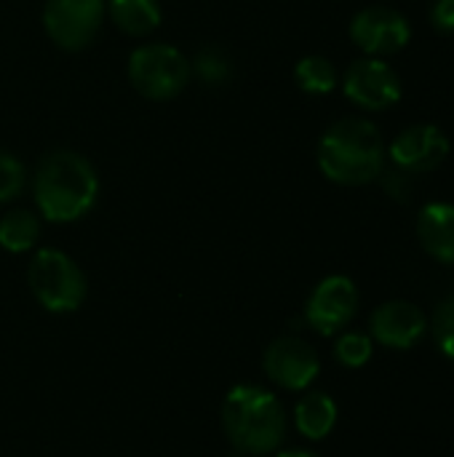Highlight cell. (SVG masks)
Wrapping results in <instances>:
<instances>
[{
  "label": "cell",
  "instance_id": "4",
  "mask_svg": "<svg viewBox=\"0 0 454 457\" xmlns=\"http://www.w3.org/2000/svg\"><path fill=\"white\" fill-rule=\"evenodd\" d=\"M126 72L134 91L150 102H169L179 96L193 78L190 59L169 43L136 46L128 54Z\"/></svg>",
  "mask_w": 454,
  "mask_h": 457
},
{
  "label": "cell",
  "instance_id": "2",
  "mask_svg": "<svg viewBox=\"0 0 454 457\" xmlns=\"http://www.w3.org/2000/svg\"><path fill=\"white\" fill-rule=\"evenodd\" d=\"M318 169L337 185L375 182L385 169V145L377 126L367 118H343L318 139Z\"/></svg>",
  "mask_w": 454,
  "mask_h": 457
},
{
  "label": "cell",
  "instance_id": "18",
  "mask_svg": "<svg viewBox=\"0 0 454 457\" xmlns=\"http://www.w3.org/2000/svg\"><path fill=\"white\" fill-rule=\"evenodd\" d=\"M190 67L203 86H225L233 78V62L217 46H203L195 59H190Z\"/></svg>",
  "mask_w": 454,
  "mask_h": 457
},
{
  "label": "cell",
  "instance_id": "5",
  "mask_svg": "<svg viewBox=\"0 0 454 457\" xmlns=\"http://www.w3.org/2000/svg\"><path fill=\"white\" fill-rule=\"evenodd\" d=\"M32 297L48 313H72L83 305L88 284L78 262L62 249H37L27 268Z\"/></svg>",
  "mask_w": 454,
  "mask_h": 457
},
{
  "label": "cell",
  "instance_id": "21",
  "mask_svg": "<svg viewBox=\"0 0 454 457\" xmlns=\"http://www.w3.org/2000/svg\"><path fill=\"white\" fill-rule=\"evenodd\" d=\"M433 337H436L439 348L450 359H454V297L444 300L436 308V316H433Z\"/></svg>",
  "mask_w": 454,
  "mask_h": 457
},
{
  "label": "cell",
  "instance_id": "23",
  "mask_svg": "<svg viewBox=\"0 0 454 457\" xmlns=\"http://www.w3.org/2000/svg\"><path fill=\"white\" fill-rule=\"evenodd\" d=\"M431 21L439 32H454V0H436L431 8Z\"/></svg>",
  "mask_w": 454,
  "mask_h": 457
},
{
  "label": "cell",
  "instance_id": "17",
  "mask_svg": "<svg viewBox=\"0 0 454 457\" xmlns=\"http://www.w3.org/2000/svg\"><path fill=\"white\" fill-rule=\"evenodd\" d=\"M294 80H297V86L305 94L324 96V94H332L334 91L340 75H337V67L326 56L310 54V56H302L294 64Z\"/></svg>",
  "mask_w": 454,
  "mask_h": 457
},
{
  "label": "cell",
  "instance_id": "8",
  "mask_svg": "<svg viewBox=\"0 0 454 457\" xmlns=\"http://www.w3.org/2000/svg\"><path fill=\"white\" fill-rule=\"evenodd\" d=\"M262 370L276 386L286 391H305L318 378L321 361L310 343H305L302 337L286 335L268 345L262 356Z\"/></svg>",
  "mask_w": 454,
  "mask_h": 457
},
{
  "label": "cell",
  "instance_id": "7",
  "mask_svg": "<svg viewBox=\"0 0 454 457\" xmlns=\"http://www.w3.org/2000/svg\"><path fill=\"white\" fill-rule=\"evenodd\" d=\"M343 91L364 110H388L401 99V80L391 64L377 56H367L348 67Z\"/></svg>",
  "mask_w": 454,
  "mask_h": 457
},
{
  "label": "cell",
  "instance_id": "10",
  "mask_svg": "<svg viewBox=\"0 0 454 457\" xmlns=\"http://www.w3.org/2000/svg\"><path fill=\"white\" fill-rule=\"evenodd\" d=\"M356 308H359L356 284L348 276H329L313 289L305 305V319L316 332L334 335L351 324V319L356 316Z\"/></svg>",
  "mask_w": 454,
  "mask_h": 457
},
{
  "label": "cell",
  "instance_id": "3",
  "mask_svg": "<svg viewBox=\"0 0 454 457\" xmlns=\"http://www.w3.org/2000/svg\"><path fill=\"white\" fill-rule=\"evenodd\" d=\"M222 428L238 453L270 455L286 436V412L270 391L244 383L225 396Z\"/></svg>",
  "mask_w": 454,
  "mask_h": 457
},
{
  "label": "cell",
  "instance_id": "9",
  "mask_svg": "<svg viewBox=\"0 0 454 457\" xmlns=\"http://www.w3.org/2000/svg\"><path fill=\"white\" fill-rule=\"evenodd\" d=\"M351 37L364 54L380 59L401 51L412 37V27L404 13L385 5H372L353 16Z\"/></svg>",
  "mask_w": 454,
  "mask_h": 457
},
{
  "label": "cell",
  "instance_id": "20",
  "mask_svg": "<svg viewBox=\"0 0 454 457\" xmlns=\"http://www.w3.org/2000/svg\"><path fill=\"white\" fill-rule=\"evenodd\" d=\"M334 356L343 367H351V370L364 367L372 359V340L361 332H348L337 340Z\"/></svg>",
  "mask_w": 454,
  "mask_h": 457
},
{
  "label": "cell",
  "instance_id": "19",
  "mask_svg": "<svg viewBox=\"0 0 454 457\" xmlns=\"http://www.w3.org/2000/svg\"><path fill=\"white\" fill-rule=\"evenodd\" d=\"M24 185H27L24 163L13 153L0 150V204L16 201L24 193Z\"/></svg>",
  "mask_w": 454,
  "mask_h": 457
},
{
  "label": "cell",
  "instance_id": "22",
  "mask_svg": "<svg viewBox=\"0 0 454 457\" xmlns=\"http://www.w3.org/2000/svg\"><path fill=\"white\" fill-rule=\"evenodd\" d=\"M377 179H383V187L393 201L407 204L412 198V174L409 171L393 166V169H383V174Z\"/></svg>",
  "mask_w": 454,
  "mask_h": 457
},
{
  "label": "cell",
  "instance_id": "15",
  "mask_svg": "<svg viewBox=\"0 0 454 457\" xmlns=\"http://www.w3.org/2000/svg\"><path fill=\"white\" fill-rule=\"evenodd\" d=\"M294 423L305 439L321 442L337 423V404L326 394H305L294 407Z\"/></svg>",
  "mask_w": 454,
  "mask_h": 457
},
{
  "label": "cell",
  "instance_id": "14",
  "mask_svg": "<svg viewBox=\"0 0 454 457\" xmlns=\"http://www.w3.org/2000/svg\"><path fill=\"white\" fill-rule=\"evenodd\" d=\"M107 16L120 32L147 37L161 27L163 11L158 0H107Z\"/></svg>",
  "mask_w": 454,
  "mask_h": 457
},
{
  "label": "cell",
  "instance_id": "6",
  "mask_svg": "<svg viewBox=\"0 0 454 457\" xmlns=\"http://www.w3.org/2000/svg\"><path fill=\"white\" fill-rule=\"evenodd\" d=\"M107 16V0H45L43 29L62 51H83L94 43Z\"/></svg>",
  "mask_w": 454,
  "mask_h": 457
},
{
  "label": "cell",
  "instance_id": "11",
  "mask_svg": "<svg viewBox=\"0 0 454 457\" xmlns=\"http://www.w3.org/2000/svg\"><path fill=\"white\" fill-rule=\"evenodd\" d=\"M447 155H450V139L442 129H436L431 123L404 129L388 147V158L393 161V166H399L409 174L431 171Z\"/></svg>",
  "mask_w": 454,
  "mask_h": 457
},
{
  "label": "cell",
  "instance_id": "1",
  "mask_svg": "<svg viewBox=\"0 0 454 457\" xmlns=\"http://www.w3.org/2000/svg\"><path fill=\"white\" fill-rule=\"evenodd\" d=\"M32 198L45 222L70 225L83 220L99 198L94 163L75 150H51L35 169Z\"/></svg>",
  "mask_w": 454,
  "mask_h": 457
},
{
  "label": "cell",
  "instance_id": "12",
  "mask_svg": "<svg viewBox=\"0 0 454 457\" xmlns=\"http://www.w3.org/2000/svg\"><path fill=\"white\" fill-rule=\"evenodd\" d=\"M425 335V316L417 305L393 300L375 311L372 316V337L388 348H412Z\"/></svg>",
  "mask_w": 454,
  "mask_h": 457
},
{
  "label": "cell",
  "instance_id": "24",
  "mask_svg": "<svg viewBox=\"0 0 454 457\" xmlns=\"http://www.w3.org/2000/svg\"><path fill=\"white\" fill-rule=\"evenodd\" d=\"M276 457H318V455H313V453H308V450H286V453H278Z\"/></svg>",
  "mask_w": 454,
  "mask_h": 457
},
{
  "label": "cell",
  "instance_id": "13",
  "mask_svg": "<svg viewBox=\"0 0 454 457\" xmlns=\"http://www.w3.org/2000/svg\"><path fill=\"white\" fill-rule=\"evenodd\" d=\"M420 244L439 262L454 265V206L452 204H428L417 220Z\"/></svg>",
  "mask_w": 454,
  "mask_h": 457
},
{
  "label": "cell",
  "instance_id": "16",
  "mask_svg": "<svg viewBox=\"0 0 454 457\" xmlns=\"http://www.w3.org/2000/svg\"><path fill=\"white\" fill-rule=\"evenodd\" d=\"M40 238V214L29 209H11L0 217V246L11 254L29 252Z\"/></svg>",
  "mask_w": 454,
  "mask_h": 457
}]
</instances>
